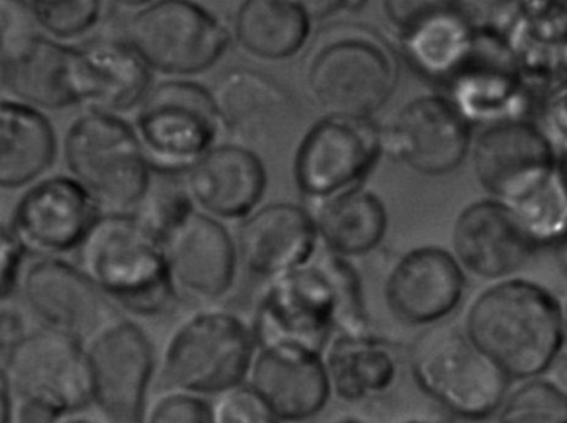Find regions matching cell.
Returning a JSON list of instances; mask_svg holds the SVG:
<instances>
[{
    "mask_svg": "<svg viewBox=\"0 0 567 423\" xmlns=\"http://www.w3.org/2000/svg\"><path fill=\"white\" fill-rule=\"evenodd\" d=\"M256 345L292 348L322 355L337 332H367L352 269L327 255L272 279L251 324Z\"/></svg>",
    "mask_w": 567,
    "mask_h": 423,
    "instance_id": "cell-1",
    "label": "cell"
},
{
    "mask_svg": "<svg viewBox=\"0 0 567 423\" xmlns=\"http://www.w3.org/2000/svg\"><path fill=\"white\" fill-rule=\"evenodd\" d=\"M463 331L509 382L542 378L565 349L561 302L525 279L485 289L470 306Z\"/></svg>",
    "mask_w": 567,
    "mask_h": 423,
    "instance_id": "cell-2",
    "label": "cell"
},
{
    "mask_svg": "<svg viewBox=\"0 0 567 423\" xmlns=\"http://www.w3.org/2000/svg\"><path fill=\"white\" fill-rule=\"evenodd\" d=\"M76 256L93 285L126 311L152 318L172 305L162 239L135 213H102Z\"/></svg>",
    "mask_w": 567,
    "mask_h": 423,
    "instance_id": "cell-3",
    "label": "cell"
},
{
    "mask_svg": "<svg viewBox=\"0 0 567 423\" xmlns=\"http://www.w3.org/2000/svg\"><path fill=\"white\" fill-rule=\"evenodd\" d=\"M63 165L105 213H133L152 183L135 128L118 115L85 110L62 142Z\"/></svg>",
    "mask_w": 567,
    "mask_h": 423,
    "instance_id": "cell-4",
    "label": "cell"
},
{
    "mask_svg": "<svg viewBox=\"0 0 567 423\" xmlns=\"http://www.w3.org/2000/svg\"><path fill=\"white\" fill-rule=\"evenodd\" d=\"M410 374L419 391L463 422L498 414L512 382L470 341L463 329L435 326L410 349Z\"/></svg>",
    "mask_w": 567,
    "mask_h": 423,
    "instance_id": "cell-5",
    "label": "cell"
},
{
    "mask_svg": "<svg viewBox=\"0 0 567 423\" xmlns=\"http://www.w3.org/2000/svg\"><path fill=\"white\" fill-rule=\"evenodd\" d=\"M256 345L251 326L231 312L208 309L176 329L163 355L169 392L218 398L248 381Z\"/></svg>",
    "mask_w": 567,
    "mask_h": 423,
    "instance_id": "cell-6",
    "label": "cell"
},
{
    "mask_svg": "<svg viewBox=\"0 0 567 423\" xmlns=\"http://www.w3.org/2000/svg\"><path fill=\"white\" fill-rule=\"evenodd\" d=\"M307 90L330 118L370 120L396 85V66L379 40L343 35L320 45L307 65Z\"/></svg>",
    "mask_w": 567,
    "mask_h": 423,
    "instance_id": "cell-7",
    "label": "cell"
},
{
    "mask_svg": "<svg viewBox=\"0 0 567 423\" xmlns=\"http://www.w3.org/2000/svg\"><path fill=\"white\" fill-rule=\"evenodd\" d=\"M122 40L150 70L186 76L212 69L231 39L208 10L183 0H163L140 3L125 20Z\"/></svg>",
    "mask_w": 567,
    "mask_h": 423,
    "instance_id": "cell-8",
    "label": "cell"
},
{
    "mask_svg": "<svg viewBox=\"0 0 567 423\" xmlns=\"http://www.w3.org/2000/svg\"><path fill=\"white\" fill-rule=\"evenodd\" d=\"M219 126L212 92L186 80L152 86L135 120L150 166L159 172L193 165L213 148Z\"/></svg>",
    "mask_w": 567,
    "mask_h": 423,
    "instance_id": "cell-9",
    "label": "cell"
},
{
    "mask_svg": "<svg viewBox=\"0 0 567 423\" xmlns=\"http://www.w3.org/2000/svg\"><path fill=\"white\" fill-rule=\"evenodd\" d=\"M6 378L23 404L45 409L59 419L93 404L85 344L53 329L27 332L13 345Z\"/></svg>",
    "mask_w": 567,
    "mask_h": 423,
    "instance_id": "cell-10",
    "label": "cell"
},
{
    "mask_svg": "<svg viewBox=\"0 0 567 423\" xmlns=\"http://www.w3.org/2000/svg\"><path fill=\"white\" fill-rule=\"evenodd\" d=\"M85 348L93 404L106 423H145L155 372V351L145 331L118 318L93 336Z\"/></svg>",
    "mask_w": 567,
    "mask_h": 423,
    "instance_id": "cell-11",
    "label": "cell"
},
{
    "mask_svg": "<svg viewBox=\"0 0 567 423\" xmlns=\"http://www.w3.org/2000/svg\"><path fill=\"white\" fill-rule=\"evenodd\" d=\"M102 209L70 175L37 179L19 196L9 229L23 252L35 258H60L85 241Z\"/></svg>",
    "mask_w": 567,
    "mask_h": 423,
    "instance_id": "cell-12",
    "label": "cell"
},
{
    "mask_svg": "<svg viewBox=\"0 0 567 423\" xmlns=\"http://www.w3.org/2000/svg\"><path fill=\"white\" fill-rule=\"evenodd\" d=\"M382 148L420 175H450L472 149V128L453 100L423 95L396 113L382 133Z\"/></svg>",
    "mask_w": 567,
    "mask_h": 423,
    "instance_id": "cell-13",
    "label": "cell"
},
{
    "mask_svg": "<svg viewBox=\"0 0 567 423\" xmlns=\"http://www.w3.org/2000/svg\"><path fill=\"white\" fill-rule=\"evenodd\" d=\"M380 149L382 133L370 120L326 116L300 140L293 178L303 195L330 198L360 182L375 165Z\"/></svg>",
    "mask_w": 567,
    "mask_h": 423,
    "instance_id": "cell-14",
    "label": "cell"
},
{
    "mask_svg": "<svg viewBox=\"0 0 567 423\" xmlns=\"http://www.w3.org/2000/svg\"><path fill=\"white\" fill-rule=\"evenodd\" d=\"M480 185L508 206L551 182L556 153L542 130L523 120H505L483 130L472 145Z\"/></svg>",
    "mask_w": 567,
    "mask_h": 423,
    "instance_id": "cell-15",
    "label": "cell"
},
{
    "mask_svg": "<svg viewBox=\"0 0 567 423\" xmlns=\"http://www.w3.org/2000/svg\"><path fill=\"white\" fill-rule=\"evenodd\" d=\"M23 301L47 329L90 341L120 318L106 298L76 265L62 258H37L20 278Z\"/></svg>",
    "mask_w": 567,
    "mask_h": 423,
    "instance_id": "cell-16",
    "label": "cell"
},
{
    "mask_svg": "<svg viewBox=\"0 0 567 423\" xmlns=\"http://www.w3.org/2000/svg\"><path fill=\"white\" fill-rule=\"evenodd\" d=\"M209 92L219 125L251 152L282 145L299 122V110L289 90L259 70H226Z\"/></svg>",
    "mask_w": 567,
    "mask_h": 423,
    "instance_id": "cell-17",
    "label": "cell"
},
{
    "mask_svg": "<svg viewBox=\"0 0 567 423\" xmlns=\"http://www.w3.org/2000/svg\"><path fill=\"white\" fill-rule=\"evenodd\" d=\"M465 286V272L455 256L425 246L396 261L383 296L396 321L412 328H435L460 308Z\"/></svg>",
    "mask_w": 567,
    "mask_h": 423,
    "instance_id": "cell-18",
    "label": "cell"
},
{
    "mask_svg": "<svg viewBox=\"0 0 567 423\" xmlns=\"http://www.w3.org/2000/svg\"><path fill=\"white\" fill-rule=\"evenodd\" d=\"M539 243L499 199L466 206L453 226V251L463 269L482 279L509 278L525 268Z\"/></svg>",
    "mask_w": 567,
    "mask_h": 423,
    "instance_id": "cell-19",
    "label": "cell"
},
{
    "mask_svg": "<svg viewBox=\"0 0 567 423\" xmlns=\"http://www.w3.org/2000/svg\"><path fill=\"white\" fill-rule=\"evenodd\" d=\"M150 89L152 70L122 39L72 47L69 92L73 105L118 115L140 106Z\"/></svg>",
    "mask_w": 567,
    "mask_h": 423,
    "instance_id": "cell-20",
    "label": "cell"
},
{
    "mask_svg": "<svg viewBox=\"0 0 567 423\" xmlns=\"http://www.w3.org/2000/svg\"><path fill=\"white\" fill-rule=\"evenodd\" d=\"M163 252L176 291L198 301H218L231 291L236 249L228 229L212 216L189 213L162 236Z\"/></svg>",
    "mask_w": 567,
    "mask_h": 423,
    "instance_id": "cell-21",
    "label": "cell"
},
{
    "mask_svg": "<svg viewBox=\"0 0 567 423\" xmlns=\"http://www.w3.org/2000/svg\"><path fill=\"white\" fill-rule=\"evenodd\" d=\"M246 384L281 423L312 421L332 398L322 355L300 349H258Z\"/></svg>",
    "mask_w": 567,
    "mask_h": 423,
    "instance_id": "cell-22",
    "label": "cell"
},
{
    "mask_svg": "<svg viewBox=\"0 0 567 423\" xmlns=\"http://www.w3.org/2000/svg\"><path fill=\"white\" fill-rule=\"evenodd\" d=\"M403 53L413 69L432 80H450L473 49L465 19L446 3L385 2Z\"/></svg>",
    "mask_w": 567,
    "mask_h": 423,
    "instance_id": "cell-23",
    "label": "cell"
},
{
    "mask_svg": "<svg viewBox=\"0 0 567 423\" xmlns=\"http://www.w3.org/2000/svg\"><path fill=\"white\" fill-rule=\"evenodd\" d=\"M313 218L292 203H272L251 213L238 235L243 265L261 278H279L312 258Z\"/></svg>",
    "mask_w": 567,
    "mask_h": 423,
    "instance_id": "cell-24",
    "label": "cell"
},
{
    "mask_svg": "<svg viewBox=\"0 0 567 423\" xmlns=\"http://www.w3.org/2000/svg\"><path fill=\"white\" fill-rule=\"evenodd\" d=\"M266 169L251 149L221 145L203 153L188 166L189 196L218 218H245L266 189Z\"/></svg>",
    "mask_w": 567,
    "mask_h": 423,
    "instance_id": "cell-25",
    "label": "cell"
},
{
    "mask_svg": "<svg viewBox=\"0 0 567 423\" xmlns=\"http://www.w3.org/2000/svg\"><path fill=\"white\" fill-rule=\"evenodd\" d=\"M72 45L30 33L10 42L0 63V89L12 100L40 112H59L73 105L69 92Z\"/></svg>",
    "mask_w": 567,
    "mask_h": 423,
    "instance_id": "cell-26",
    "label": "cell"
},
{
    "mask_svg": "<svg viewBox=\"0 0 567 423\" xmlns=\"http://www.w3.org/2000/svg\"><path fill=\"white\" fill-rule=\"evenodd\" d=\"M322 359L333 398L346 404L382 398L399 378V362L389 342L369 332H337Z\"/></svg>",
    "mask_w": 567,
    "mask_h": 423,
    "instance_id": "cell-27",
    "label": "cell"
},
{
    "mask_svg": "<svg viewBox=\"0 0 567 423\" xmlns=\"http://www.w3.org/2000/svg\"><path fill=\"white\" fill-rule=\"evenodd\" d=\"M55 156V128L45 113L0 100V188H27L42 178Z\"/></svg>",
    "mask_w": 567,
    "mask_h": 423,
    "instance_id": "cell-28",
    "label": "cell"
},
{
    "mask_svg": "<svg viewBox=\"0 0 567 423\" xmlns=\"http://www.w3.org/2000/svg\"><path fill=\"white\" fill-rule=\"evenodd\" d=\"M313 225L327 251L353 258L373 251L382 243L389 216L379 196L350 188L323 199Z\"/></svg>",
    "mask_w": 567,
    "mask_h": 423,
    "instance_id": "cell-29",
    "label": "cell"
},
{
    "mask_svg": "<svg viewBox=\"0 0 567 423\" xmlns=\"http://www.w3.org/2000/svg\"><path fill=\"white\" fill-rule=\"evenodd\" d=\"M235 32L239 45L258 59H289L309 39L310 16L299 2L248 0L236 12Z\"/></svg>",
    "mask_w": 567,
    "mask_h": 423,
    "instance_id": "cell-30",
    "label": "cell"
},
{
    "mask_svg": "<svg viewBox=\"0 0 567 423\" xmlns=\"http://www.w3.org/2000/svg\"><path fill=\"white\" fill-rule=\"evenodd\" d=\"M498 423H567V391L556 382L532 379L508 392Z\"/></svg>",
    "mask_w": 567,
    "mask_h": 423,
    "instance_id": "cell-31",
    "label": "cell"
},
{
    "mask_svg": "<svg viewBox=\"0 0 567 423\" xmlns=\"http://www.w3.org/2000/svg\"><path fill=\"white\" fill-rule=\"evenodd\" d=\"M33 22L42 29L43 35L63 42L79 39L95 29L102 19L103 3L96 0H69V2H22Z\"/></svg>",
    "mask_w": 567,
    "mask_h": 423,
    "instance_id": "cell-32",
    "label": "cell"
},
{
    "mask_svg": "<svg viewBox=\"0 0 567 423\" xmlns=\"http://www.w3.org/2000/svg\"><path fill=\"white\" fill-rule=\"evenodd\" d=\"M212 419L213 423H281L248 384L215 398Z\"/></svg>",
    "mask_w": 567,
    "mask_h": 423,
    "instance_id": "cell-33",
    "label": "cell"
},
{
    "mask_svg": "<svg viewBox=\"0 0 567 423\" xmlns=\"http://www.w3.org/2000/svg\"><path fill=\"white\" fill-rule=\"evenodd\" d=\"M145 423H213L212 402L198 395L168 392L153 405Z\"/></svg>",
    "mask_w": 567,
    "mask_h": 423,
    "instance_id": "cell-34",
    "label": "cell"
},
{
    "mask_svg": "<svg viewBox=\"0 0 567 423\" xmlns=\"http://www.w3.org/2000/svg\"><path fill=\"white\" fill-rule=\"evenodd\" d=\"M23 259L25 252L9 226L0 225V301L12 298L13 292L19 289Z\"/></svg>",
    "mask_w": 567,
    "mask_h": 423,
    "instance_id": "cell-35",
    "label": "cell"
},
{
    "mask_svg": "<svg viewBox=\"0 0 567 423\" xmlns=\"http://www.w3.org/2000/svg\"><path fill=\"white\" fill-rule=\"evenodd\" d=\"M59 421L56 415L45 409L35 407V405L22 404L19 412V423H55Z\"/></svg>",
    "mask_w": 567,
    "mask_h": 423,
    "instance_id": "cell-36",
    "label": "cell"
},
{
    "mask_svg": "<svg viewBox=\"0 0 567 423\" xmlns=\"http://www.w3.org/2000/svg\"><path fill=\"white\" fill-rule=\"evenodd\" d=\"M0 423H12V391L6 374H0Z\"/></svg>",
    "mask_w": 567,
    "mask_h": 423,
    "instance_id": "cell-37",
    "label": "cell"
},
{
    "mask_svg": "<svg viewBox=\"0 0 567 423\" xmlns=\"http://www.w3.org/2000/svg\"><path fill=\"white\" fill-rule=\"evenodd\" d=\"M10 13L9 10L3 9L0 3V63H2L3 55H6L7 49H9L10 42Z\"/></svg>",
    "mask_w": 567,
    "mask_h": 423,
    "instance_id": "cell-38",
    "label": "cell"
},
{
    "mask_svg": "<svg viewBox=\"0 0 567 423\" xmlns=\"http://www.w3.org/2000/svg\"><path fill=\"white\" fill-rule=\"evenodd\" d=\"M555 258L559 269H561L563 275L567 279V225L559 233L558 238L555 239Z\"/></svg>",
    "mask_w": 567,
    "mask_h": 423,
    "instance_id": "cell-39",
    "label": "cell"
},
{
    "mask_svg": "<svg viewBox=\"0 0 567 423\" xmlns=\"http://www.w3.org/2000/svg\"><path fill=\"white\" fill-rule=\"evenodd\" d=\"M556 176H558L559 185L567 196V149L556 159Z\"/></svg>",
    "mask_w": 567,
    "mask_h": 423,
    "instance_id": "cell-40",
    "label": "cell"
},
{
    "mask_svg": "<svg viewBox=\"0 0 567 423\" xmlns=\"http://www.w3.org/2000/svg\"><path fill=\"white\" fill-rule=\"evenodd\" d=\"M561 322H563V339H565V348H567V301L561 305Z\"/></svg>",
    "mask_w": 567,
    "mask_h": 423,
    "instance_id": "cell-41",
    "label": "cell"
},
{
    "mask_svg": "<svg viewBox=\"0 0 567 423\" xmlns=\"http://www.w3.org/2000/svg\"><path fill=\"white\" fill-rule=\"evenodd\" d=\"M336 423H370L367 421H363V419L360 417H343L339 419Z\"/></svg>",
    "mask_w": 567,
    "mask_h": 423,
    "instance_id": "cell-42",
    "label": "cell"
},
{
    "mask_svg": "<svg viewBox=\"0 0 567 423\" xmlns=\"http://www.w3.org/2000/svg\"><path fill=\"white\" fill-rule=\"evenodd\" d=\"M400 423H445L442 421H430V419H409V421H403Z\"/></svg>",
    "mask_w": 567,
    "mask_h": 423,
    "instance_id": "cell-43",
    "label": "cell"
},
{
    "mask_svg": "<svg viewBox=\"0 0 567 423\" xmlns=\"http://www.w3.org/2000/svg\"><path fill=\"white\" fill-rule=\"evenodd\" d=\"M69 423H90V422H86V421H73V422H69Z\"/></svg>",
    "mask_w": 567,
    "mask_h": 423,
    "instance_id": "cell-44",
    "label": "cell"
},
{
    "mask_svg": "<svg viewBox=\"0 0 567 423\" xmlns=\"http://www.w3.org/2000/svg\"><path fill=\"white\" fill-rule=\"evenodd\" d=\"M0 90H2V89H0Z\"/></svg>",
    "mask_w": 567,
    "mask_h": 423,
    "instance_id": "cell-45",
    "label": "cell"
}]
</instances>
